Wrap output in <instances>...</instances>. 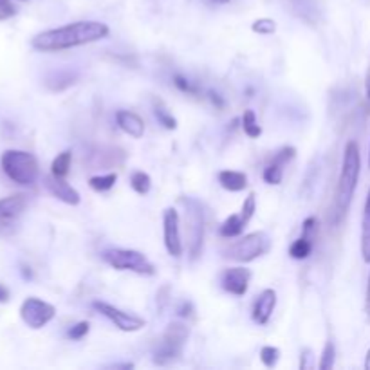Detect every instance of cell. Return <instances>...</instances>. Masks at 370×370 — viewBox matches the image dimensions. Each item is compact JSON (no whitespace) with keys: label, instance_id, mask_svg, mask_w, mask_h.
I'll list each match as a JSON object with an SVG mask.
<instances>
[{"label":"cell","instance_id":"484cf974","mask_svg":"<svg viewBox=\"0 0 370 370\" xmlns=\"http://www.w3.org/2000/svg\"><path fill=\"white\" fill-rule=\"evenodd\" d=\"M73 83H74V76L69 73H56L53 78L47 80V87H49L51 91H63Z\"/></svg>","mask_w":370,"mask_h":370},{"label":"cell","instance_id":"44dd1931","mask_svg":"<svg viewBox=\"0 0 370 370\" xmlns=\"http://www.w3.org/2000/svg\"><path fill=\"white\" fill-rule=\"evenodd\" d=\"M240 127H242L244 134L251 139H257L262 135V127L259 125L257 116H255V112L251 111V108L244 111L242 118H240Z\"/></svg>","mask_w":370,"mask_h":370},{"label":"cell","instance_id":"7dc6e473","mask_svg":"<svg viewBox=\"0 0 370 370\" xmlns=\"http://www.w3.org/2000/svg\"><path fill=\"white\" fill-rule=\"evenodd\" d=\"M20 2H26V0H20Z\"/></svg>","mask_w":370,"mask_h":370},{"label":"cell","instance_id":"6da1fadb","mask_svg":"<svg viewBox=\"0 0 370 370\" xmlns=\"http://www.w3.org/2000/svg\"><path fill=\"white\" fill-rule=\"evenodd\" d=\"M108 33H111V27L105 22L80 20V22H71L62 27L38 33L31 38V47L38 53H60V51L100 42L107 38Z\"/></svg>","mask_w":370,"mask_h":370},{"label":"cell","instance_id":"e0dca14e","mask_svg":"<svg viewBox=\"0 0 370 370\" xmlns=\"http://www.w3.org/2000/svg\"><path fill=\"white\" fill-rule=\"evenodd\" d=\"M361 257H363V262L370 264V190H369V195H366L365 208H363Z\"/></svg>","mask_w":370,"mask_h":370},{"label":"cell","instance_id":"d590c367","mask_svg":"<svg viewBox=\"0 0 370 370\" xmlns=\"http://www.w3.org/2000/svg\"><path fill=\"white\" fill-rule=\"evenodd\" d=\"M311 358H312V352L311 349H305L304 352H302V358H300V369L305 370L311 366Z\"/></svg>","mask_w":370,"mask_h":370},{"label":"cell","instance_id":"60d3db41","mask_svg":"<svg viewBox=\"0 0 370 370\" xmlns=\"http://www.w3.org/2000/svg\"><path fill=\"white\" fill-rule=\"evenodd\" d=\"M365 91H366V98L370 100V67L366 69V76H365Z\"/></svg>","mask_w":370,"mask_h":370},{"label":"cell","instance_id":"ee69618b","mask_svg":"<svg viewBox=\"0 0 370 370\" xmlns=\"http://www.w3.org/2000/svg\"><path fill=\"white\" fill-rule=\"evenodd\" d=\"M363 366H365V370H370V347H369V351H366L365 363H363Z\"/></svg>","mask_w":370,"mask_h":370},{"label":"cell","instance_id":"d6a6232c","mask_svg":"<svg viewBox=\"0 0 370 370\" xmlns=\"http://www.w3.org/2000/svg\"><path fill=\"white\" fill-rule=\"evenodd\" d=\"M294 155H297V148H293V147H282L280 150H278L277 154L273 155V161H277V163H280V165L286 166L287 163L293 161Z\"/></svg>","mask_w":370,"mask_h":370},{"label":"cell","instance_id":"f6af8a7d","mask_svg":"<svg viewBox=\"0 0 370 370\" xmlns=\"http://www.w3.org/2000/svg\"><path fill=\"white\" fill-rule=\"evenodd\" d=\"M210 2H213V4H227L230 0H210Z\"/></svg>","mask_w":370,"mask_h":370},{"label":"cell","instance_id":"7a4b0ae2","mask_svg":"<svg viewBox=\"0 0 370 370\" xmlns=\"http://www.w3.org/2000/svg\"><path fill=\"white\" fill-rule=\"evenodd\" d=\"M359 172H361V155L356 141H349L345 145L344 159H341V170H339L338 185L334 193V213L336 220H339L349 212L354 199L356 188H358Z\"/></svg>","mask_w":370,"mask_h":370},{"label":"cell","instance_id":"bcb514c9","mask_svg":"<svg viewBox=\"0 0 370 370\" xmlns=\"http://www.w3.org/2000/svg\"><path fill=\"white\" fill-rule=\"evenodd\" d=\"M369 168H370V148H369Z\"/></svg>","mask_w":370,"mask_h":370},{"label":"cell","instance_id":"603a6c76","mask_svg":"<svg viewBox=\"0 0 370 370\" xmlns=\"http://www.w3.org/2000/svg\"><path fill=\"white\" fill-rule=\"evenodd\" d=\"M130 186L135 193H139V195H147L152 188L150 175H148L147 172H143V170H135L130 175Z\"/></svg>","mask_w":370,"mask_h":370},{"label":"cell","instance_id":"30bf717a","mask_svg":"<svg viewBox=\"0 0 370 370\" xmlns=\"http://www.w3.org/2000/svg\"><path fill=\"white\" fill-rule=\"evenodd\" d=\"M93 309L100 312L101 317L111 320L112 324L123 332H138L141 331V329L147 327V320H143V318L138 317V314H132V312L121 311V309L114 307V305L107 304V302L94 300Z\"/></svg>","mask_w":370,"mask_h":370},{"label":"cell","instance_id":"9c48e42d","mask_svg":"<svg viewBox=\"0 0 370 370\" xmlns=\"http://www.w3.org/2000/svg\"><path fill=\"white\" fill-rule=\"evenodd\" d=\"M56 317V307L42 298L29 297L20 305V318L33 331H40Z\"/></svg>","mask_w":370,"mask_h":370},{"label":"cell","instance_id":"7bdbcfd3","mask_svg":"<svg viewBox=\"0 0 370 370\" xmlns=\"http://www.w3.org/2000/svg\"><path fill=\"white\" fill-rule=\"evenodd\" d=\"M111 369H134V365L132 363H121V365H111Z\"/></svg>","mask_w":370,"mask_h":370},{"label":"cell","instance_id":"83f0119b","mask_svg":"<svg viewBox=\"0 0 370 370\" xmlns=\"http://www.w3.org/2000/svg\"><path fill=\"white\" fill-rule=\"evenodd\" d=\"M278 359H280V349L278 347L266 345V347L260 349V361L264 363V366H267V369H273V366H277Z\"/></svg>","mask_w":370,"mask_h":370},{"label":"cell","instance_id":"836d02e7","mask_svg":"<svg viewBox=\"0 0 370 370\" xmlns=\"http://www.w3.org/2000/svg\"><path fill=\"white\" fill-rule=\"evenodd\" d=\"M16 15V6L11 0H0V20H9Z\"/></svg>","mask_w":370,"mask_h":370},{"label":"cell","instance_id":"d4e9b609","mask_svg":"<svg viewBox=\"0 0 370 370\" xmlns=\"http://www.w3.org/2000/svg\"><path fill=\"white\" fill-rule=\"evenodd\" d=\"M154 116L155 120L159 121V125H163L166 130H175V128H178V120H175L161 103H158L154 107Z\"/></svg>","mask_w":370,"mask_h":370},{"label":"cell","instance_id":"f1b7e54d","mask_svg":"<svg viewBox=\"0 0 370 370\" xmlns=\"http://www.w3.org/2000/svg\"><path fill=\"white\" fill-rule=\"evenodd\" d=\"M251 31L257 33V35H273L277 31V22L271 19H259L251 24Z\"/></svg>","mask_w":370,"mask_h":370},{"label":"cell","instance_id":"b9f144b4","mask_svg":"<svg viewBox=\"0 0 370 370\" xmlns=\"http://www.w3.org/2000/svg\"><path fill=\"white\" fill-rule=\"evenodd\" d=\"M22 277L27 278V280H31V278H33V271L29 269V267H27V266H22Z\"/></svg>","mask_w":370,"mask_h":370},{"label":"cell","instance_id":"ffe728a7","mask_svg":"<svg viewBox=\"0 0 370 370\" xmlns=\"http://www.w3.org/2000/svg\"><path fill=\"white\" fill-rule=\"evenodd\" d=\"M71 161H73L71 150L60 152V154L53 159V163H51V174L56 175V178L66 179L71 172Z\"/></svg>","mask_w":370,"mask_h":370},{"label":"cell","instance_id":"f546056e","mask_svg":"<svg viewBox=\"0 0 370 370\" xmlns=\"http://www.w3.org/2000/svg\"><path fill=\"white\" fill-rule=\"evenodd\" d=\"M255 212H257V195H255L253 192L250 193V195L244 199L242 202V208H240V217H242V220L246 224H250V220L253 219Z\"/></svg>","mask_w":370,"mask_h":370},{"label":"cell","instance_id":"8fae6325","mask_svg":"<svg viewBox=\"0 0 370 370\" xmlns=\"http://www.w3.org/2000/svg\"><path fill=\"white\" fill-rule=\"evenodd\" d=\"M163 239H165V247L170 257L181 259L185 244L181 239V220L175 208H166L163 213Z\"/></svg>","mask_w":370,"mask_h":370},{"label":"cell","instance_id":"4dcf8cb0","mask_svg":"<svg viewBox=\"0 0 370 370\" xmlns=\"http://www.w3.org/2000/svg\"><path fill=\"white\" fill-rule=\"evenodd\" d=\"M89 331H91L89 322H78V324H74L73 327L67 331V338L73 339V341H80L81 338H85V336L89 334Z\"/></svg>","mask_w":370,"mask_h":370},{"label":"cell","instance_id":"8d00e7d4","mask_svg":"<svg viewBox=\"0 0 370 370\" xmlns=\"http://www.w3.org/2000/svg\"><path fill=\"white\" fill-rule=\"evenodd\" d=\"M208 98H210V101H212L213 105H215L217 108H224V100H222V96H220V94H217V93H213V91H210L208 93Z\"/></svg>","mask_w":370,"mask_h":370},{"label":"cell","instance_id":"2e32d148","mask_svg":"<svg viewBox=\"0 0 370 370\" xmlns=\"http://www.w3.org/2000/svg\"><path fill=\"white\" fill-rule=\"evenodd\" d=\"M219 185L227 192H244L247 188V175L244 172H237V170H222L217 175Z\"/></svg>","mask_w":370,"mask_h":370},{"label":"cell","instance_id":"4fadbf2b","mask_svg":"<svg viewBox=\"0 0 370 370\" xmlns=\"http://www.w3.org/2000/svg\"><path fill=\"white\" fill-rule=\"evenodd\" d=\"M43 186L47 188V192L54 197V199H58V201L66 202L69 206H78L81 202V197L78 193V190L74 186H71L69 183L66 181L63 178H56V175H46L43 178Z\"/></svg>","mask_w":370,"mask_h":370},{"label":"cell","instance_id":"ab89813d","mask_svg":"<svg viewBox=\"0 0 370 370\" xmlns=\"http://www.w3.org/2000/svg\"><path fill=\"white\" fill-rule=\"evenodd\" d=\"M9 298H11L9 289L4 286V284H0V304H8Z\"/></svg>","mask_w":370,"mask_h":370},{"label":"cell","instance_id":"3957f363","mask_svg":"<svg viewBox=\"0 0 370 370\" xmlns=\"http://www.w3.org/2000/svg\"><path fill=\"white\" fill-rule=\"evenodd\" d=\"M2 172L20 186L35 185L40 175L38 159L26 150H4L0 155Z\"/></svg>","mask_w":370,"mask_h":370},{"label":"cell","instance_id":"277c9868","mask_svg":"<svg viewBox=\"0 0 370 370\" xmlns=\"http://www.w3.org/2000/svg\"><path fill=\"white\" fill-rule=\"evenodd\" d=\"M190 336V329L181 322H172L163 332L161 338L158 339V344L154 345L152 351V359L155 365L165 366L170 363L178 361L183 354V349L186 345V339Z\"/></svg>","mask_w":370,"mask_h":370},{"label":"cell","instance_id":"ba28073f","mask_svg":"<svg viewBox=\"0 0 370 370\" xmlns=\"http://www.w3.org/2000/svg\"><path fill=\"white\" fill-rule=\"evenodd\" d=\"M186 205V233H188V251L190 259L195 260L202 251V242H205V213H202L201 205L193 199H183Z\"/></svg>","mask_w":370,"mask_h":370},{"label":"cell","instance_id":"e575fe53","mask_svg":"<svg viewBox=\"0 0 370 370\" xmlns=\"http://www.w3.org/2000/svg\"><path fill=\"white\" fill-rule=\"evenodd\" d=\"M317 226H318L317 217H307V219L304 220V224H302V235L311 237L312 239V233L317 232Z\"/></svg>","mask_w":370,"mask_h":370},{"label":"cell","instance_id":"7402d4cb","mask_svg":"<svg viewBox=\"0 0 370 370\" xmlns=\"http://www.w3.org/2000/svg\"><path fill=\"white\" fill-rule=\"evenodd\" d=\"M118 181V174L116 172H108V174L103 175H94V178L89 179V186L98 193L108 192V190L114 188Z\"/></svg>","mask_w":370,"mask_h":370},{"label":"cell","instance_id":"52a82bcc","mask_svg":"<svg viewBox=\"0 0 370 370\" xmlns=\"http://www.w3.org/2000/svg\"><path fill=\"white\" fill-rule=\"evenodd\" d=\"M27 206L29 197L26 193H13L0 199V239H9L19 232Z\"/></svg>","mask_w":370,"mask_h":370},{"label":"cell","instance_id":"74e56055","mask_svg":"<svg viewBox=\"0 0 370 370\" xmlns=\"http://www.w3.org/2000/svg\"><path fill=\"white\" fill-rule=\"evenodd\" d=\"M365 318L370 324V274H369V284H366V294H365Z\"/></svg>","mask_w":370,"mask_h":370},{"label":"cell","instance_id":"cb8c5ba5","mask_svg":"<svg viewBox=\"0 0 370 370\" xmlns=\"http://www.w3.org/2000/svg\"><path fill=\"white\" fill-rule=\"evenodd\" d=\"M262 179L267 185L278 186L282 183V179H284V165H280V163L277 161H271L269 165L264 168Z\"/></svg>","mask_w":370,"mask_h":370},{"label":"cell","instance_id":"f35d334b","mask_svg":"<svg viewBox=\"0 0 370 370\" xmlns=\"http://www.w3.org/2000/svg\"><path fill=\"white\" fill-rule=\"evenodd\" d=\"M178 314H179V317H183V318L192 317V304H190V302H186V304H183L181 307L178 309Z\"/></svg>","mask_w":370,"mask_h":370},{"label":"cell","instance_id":"8992f818","mask_svg":"<svg viewBox=\"0 0 370 370\" xmlns=\"http://www.w3.org/2000/svg\"><path fill=\"white\" fill-rule=\"evenodd\" d=\"M101 259L111 267L118 271H132L135 274L152 277L155 274V267L141 251L123 250V247H111L101 253Z\"/></svg>","mask_w":370,"mask_h":370},{"label":"cell","instance_id":"ac0fdd59","mask_svg":"<svg viewBox=\"0 0 370 370\" xmlns=\"http://www.w3.org/2000/svg\"><path fill=\"white\" fill-rule=\"evenodd\" d=\"M246 226L247 224L244 222L240 213H233V215H230L222 224H220L219 235L224 237V239H235V237L242 235L244 227Z\"/></svg>","mask_w":370,"mask_h":370},{"label":"cell","instance_id":"1f68e13d","mask_svg":"<svg viewBox=\"0 0 370 370\" xmlns=\"http://www.w3.org/2000/svg\"><path fill=\"white\" fill-rule=\"evenodd\" d=\"M174 85L178 87L179 91H181V93L192 94V96H197V94H199V89H197L195 85H192V81H190L188 78L183 76V74H175Z\"/></svg>","mask_w":370,"mask_h":370},{"label":"cell","instance_id":"5b68a950","mask_svg":"<svg viewBox=\"0 0 370 370\" xmlns=\"http://www.w3.org/2000/svg\"><path fill=\"white\" fill-rule=\"evenodd\" d=\"M271 250V239L266 232H253L240 237L224 250V257L233 262L250 264Z\"/></svg>","mask_w":370,"mask_h":370},{"label":"cell","instance_id":"5bb4252c","mask_svg":"<svg viewBox=\"0 0 370 370\" xmlns=\"http://www.w3.org/2000/svg\"><path fill=\"white\" fill-rule=\"evenodd\" d=\"M274 307H277V291L274 289H264L262 293L257 297L253 302V309H251V318L255 324L266 325L269 322L271 314H273Z\"/></svg>","mask_w":370,"mask_h":370},{"label":"cell","instance_id":"d6986e66","mask_svg":"<svg viewBox=\"0 0 370 370\" xmlns=\"http://www.w3.org/2000/svg\"><path fill=\"white\" fill-rule=\"evenodd\" d=\"M312 250H314V242L311 237L302 235L289 246V257L294 260H305L311 257Z\"/></svg>","mask_w":370,"mask_h":370},{"label":"cell","instance_id":"9a60e30c","mask_svg":"<svg viewBox=\"0 0 370 370\" xmlns=\"http://www.w3.org/2000/svg\"><path fill=\"white\" fill-rule=\"evenodd\" d=\"M116 125L120 130L128 134L134 139H141L145 135V121L143 118L132 111H118L116 112Z\"/></svg>","mask_w":370,"mask_h":370},{"label":"cell","instance_id":"4316f807","mask_svg":"<svg viewBox=\"0 0 370 370\" xmlns=\"http://www.w3.org/2000/svg\"><path fill=\"white\" fill-rule=\"evenodd\" d=\"M336 363V347L332 344L331 339H329L327 344H325L324 351H322V358L320 363H318V369L320 370H331Z\"/></svg>","mask_w":370,"mask_h":370},{"label":"cell","instance_id":"7c38bea8","mask_svg":"<svg viewBox=\"0 0 370 370\" xmlns=\"http://www.w3.org/2000/svg\"><path fill=\"white\" fill-rule=\"evenodd\" d=\"M251 271L247 267L237 266V267H227L220 273V287H222L226 293L233 294V297H244L250 289L251 284Z\"/></svg>","mask_w":370,"mask_h":370}]
</instances>
